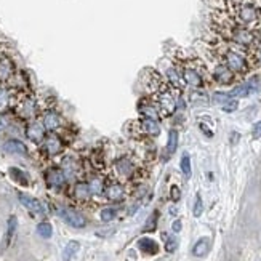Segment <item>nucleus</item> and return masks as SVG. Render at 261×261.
I'll list each match as a JSON object with an SVG mask.
<instances>
[{
  "instance_id": "1",
  "label": "nucleus",
  "mask_w": 261,
  "mask_h": 261,
  "mask_svg": "<svg viewBox=\"0 0 261 261\" xmlns=\"http://www.w3.org/2000/svg\"><path fill=\"white\" fill-rule=\"evenodd\" d=\"M207 56L215 58L217 61L223 63L226 67H229L240 80L247 79L253 74L260 66V55L248 51L245 48L236 47L233 44H228L224 40L215 37L210 34L205 44Z\"/></svg>"
},
{
  "instance_id": "2",
  "label": "nucleus",
  "mask_w": 261,
  "mask_h": 261,
  "mask_svg": "<svg viewBox=\"0 0 261 261\" xmlns=\"http://www.w3.org/2000/svg\"><path fill=\"white\" fill-rule=\"evenodd\" d=\"M210 34L224 40V42L236 45V47L245 48L260 55L261 34L258 31H253V29L237 24L231 18H228L223 11L215 8H212L210 16Z\"/></svg>"
},
{
  "instance_id": "3",
  "label": "nucleus",
  "mask_w": 261,
  "mask_h": 261,
  "mask_svg": "<svg viewBox=\"0 0 261 261\" xmlns=\"http://www.w3.org/2000/svg\"><path fill=\"white\" fill-rule=\"evenodd\" d=\"M173 67L176 69L178 74L181 75L183 82L189 88L196 91H200L207 88L210 82V75H208V69L204 60H200L199 56H196L189 51L178 50L173 55Z\"/></svg>"
},
{
  "instance_id": "4",
  "label": "nucleus",
  "mask_w": 261,
  "mask_h": 261,
  "mask_svg": "<svg viewBox=\"0 0 261 261\" xmlns=\"http://www.w3.org/2000/svg\"><path fill=\"white\" fill-rule=\"evenodd\" d=\"M212 8L219 10L237 24L261 31L260 0H212Z\"/></svg>"
},
{
  "instance_id": "5",
  "label": "nucleus",
  "mask_w": 261,
  "mask_h": 261,
  "mask_svg": "<svg viewBox=\"0 0 261 261\" xmlns=\"http://www.w3.org/2000/svg\"><path fill=\"white\" fill-rule=\"evenodd\" d=\"M208 58V63H205L207 65V69H208V75H210V82L218 85V87H231V85H237L243 82V80H240L237 75L231 71L229 67H226L223 63L217 61L215 58Z\"/></svg>"
},
{
  "instance_id": "6",
  "label": "nucleus",
  "mask_w": 261,
  "mask_h": 261,
  "mask_svg": "<svg viewBox=\"0 0 261 261\" xmlns=\"http://www.w3.org/2000/svg\"><path fill=\"white\" fill-rule=\"evenodd\" d=\"M16 75H18V67L10 55L8 48L0 53V85H10L15 82Z\"/></svg>"
},
{
  "instance_id": "7",
  "label": "nucleus",
  "mask_w": 261,
  "mask_h": 261,
  "mask_svg": "<svg viewBox=\"0 0 261 261\" xmlns=\"http://www.w3.org/2000/svg\"><path fill=\"white\" fill-rule=\"evenodd\" d=\"M133 130H135V135L138 138H155L160 135V125L157 120L148 119V117H141L136 122H133L130 125Z\"/></svg>"
},
{
  "instance_id": "8",
  "label": "nucleus",
  "mask_w": 261,
  "mask_h": 261,
  "mask_svg": "<svg viewBox=\"0 0 261 261\" xmlns=\"http://www.w3.org/2000/svg\"><path fill=\"white\" fill-rule=\"evenodd\" d=\"M42 152L47 155V157H56L60 155L63 151H65V141H63V136L56 131H50L47 133L45 140L42 141Z\"/></svg>"
},
{
  "instance_id": "9",
  "label": "nucleus",
  "mask_w": 261,
  "mask_h": 261,
  "mask_svg": "<svg viewBox=\"0 0 261 261\" xmlns=\"http://www.w3.org/2000/svg\"><path fill=\"white\" fill-rule=\"evenodd\" d=\"M39 120L42 122V125L45 127V130L50 131H58L63 129V117L61 114L56 111L55 108H44L42 112L39 115Z\"/></svg>"
},
{
  "instance_id": "10",
  "label": "nucleus",
  "mask_w": 261,
  "mask_h": 261,
  "mask_svg": "<svg viewBox=\"0 0 261 261\" xmlns=\"http://www.w3.org/2000/svg\"><path fill=\"white\" fill-rule=\"evenodd\" d=\"M58 215H60V218L63 221L67 223L69 226H72L75 229H82L87 224V219L84 215L77 210H74L71 207H60L58 208Z\"/></svg>"
},
{
  "instance_id": "11",
  "label": "nucleus",
  "mask_w": 261,
  "mask_h": 261,
  "mask_svg": "<svg viewBox=\"0 0 261 261\" xmlns=\"http://www.w3.org/2000/svg\"><path fill=\"white\" fill-rule=\"evenodd\" d=\"M45 183H47V186L50 189L60 191L65 188V184L67 183V178L61 167H48L45 170Z\"/></svg>"
},
{
  "instance_id": "12",
  "label": "nucleus",
  "mask_w": 261,
  "mask_h": 261,
  "mask_svg": "<svg viewBox=\"0 0 261 261\" xmlns=\"http://www.w3.org/2000/svg\"><path fill=\"white\" fill-rule=\"evenodd\" d=\"M47 130H45V127L42 125V122L39 119H34V120H29L26 122V127H24V135L29 141L36 143V144H42V141L45 140V136H47Z\"/></svg>"
},
{
  "instance_id": "13",
  "label": "nucleus",
  "mask_w": 261,
  "mask_h": 261,
  "mask_svg": "<svg viewBox=\"0 0 261 261\" xmlns=\"http://www.w3.org/2000/svg\"><path fill=\"white\" fill-rule=\"evenodd\" d=\"M138 111H140L141 117H148V119H152V120H162V112L157 106V103H155L151 96H144L138 103Z\"/></svg>"
},
{
  "instance_id": "14",
  "label": "nucleus",
  "mask_w": 261,
  "mask_h": 261,
  "mask_svg": "<svg viewBox=\"0 0 261 261\" xmlns=\"http://www.w3.org/2000/svg\"><path fill=\"white\" fill-rule=\"evenodd\" d=\"M114 168H115V172H117V175L122 176V178H131L136 172L135 162H133L130 157H127V155L119 157L117 160H115Z\"/></svg>"
},
{
  "instance_id": "15",
  "label": "nucleus",
  "mask_w": 261,
  "mask_h": 261,
  "mask_svg": "<svg viewBox=\"0 0 261 261\" xmlns=\"http://www.w3.org/2000/svg\"><path fill=\"white\" fill-rule=\"evenodd\" d=\"M18 199L21 202V205H24L31 213H34V215H45V207L42 205V202H40L39 199H36V197L24 194V193H20Z\"/></svg>"
},
{
  "instance_id": "16",
  "label": "nucleus",
  "mask_w": 261,
  "mask_h": 261,
  "mask_svg": "<svg viewBox=\"0 0 261 261\" xmlns=\"http://www.w3.org/2000/svg\"><path fill=\"white\" fill-rule=\"evenodd\" d=\"M104 196L111 202H122L125 197V189L120 183H111L104 186Z\"/></svg>"
},
{
  "instance_id": "17",
  "label": "nucleus",
  "mask_w": 261,
  "mask_h": 261,
  "mask_svg": "<svg viewBox=\"0 0 261 261\" xmlns=\"http://www.w3.org/2000/svg\"><path fill=\"white\" fill-rule=\"evenodd\" d=\"M3 151L8 154H18V155H27L29 154V149H27L26 144L21 140H15V138H11V140L3 143Z\"/></svg>"
},
{
  "instance_id": "18",
  "label": "nucleus",
  "mask_w": 261,
  "mask_h": 261,
  "mask_svg": "<svg viewBox=\"0 0 261 261\" xmlns=\"http://www.w3.org/2000/svg\"><path fill=\"white\" fill-rule=\"evenodd\" d=\"M72 196L75 197L77 200L80 202H87L91 197V191L90 186L87 181H79L74 184V191H72Z\"/></svg>"
},
{
  "instance_id": "19",
  "label": "nucleus",
  "mask_w": 261,
  "mask_h": 261,
  "mask_svg": "<svg viewBox=\"0 0 261 261\" xmlns=\"http://www.w3.org/2000/svg\"><path fill=\"white\" fill-rule=\"evenodd\" d=\"M138 248H140L143 253H148V255H155L160 250L159 243L152 239H149V237H143V239L138 240Z\"/></svg>"
},
{
  "instance_id": "20",
  "label": "nucleus",
  "mask_w": 261,
  "mask_h": 261,
  "mask_svg": "<svg viewBox=\"0 0 261 261\" xmlns=\"http://www.w3.org/2000/svg\"><path fill=\"white\" fill-rule=\"evenodd\" d=\"M8 175L10 178L13 179L16 184H20V186H29V176L26 172H22L21 168L18 167H10L8 168Z\"/></svg>"
},
{
  "instance_id": "21",
  "label": "nucleus",
  "mask_w": 261,
  "mask_h": 261,
  "mask_svg": "<svg viewBox=\"0 0 261 261\" xmlns=\"http://www.w3.org/2000/svg\"><path fill=\"white\" fill-rule=\"evenodd\" d=\"M16 229H18V218L15 217V215H11L7 221V234H5V247H8L11 240H13V237L16 234Z\"/></svg>"
},
{
  "instance_id": "22",
  "label": "nucleus",
  "mask_w": 261,
  "mask_h": 261,
  "mask_svg": "<svg viewBox=\"0 0 261 261\" xmlns=\"http://www.w3.org/2000/svg\"><path fill=\"white\" fill-rule=\"evenodd\" d=\"M208 250H210V239H208V237H202V239L197 240L196 245L193 247V255L200 258V257H205Z\"/></svg>"
},
{
  "instance_id": "23",
  "label": "nucleus",
  "mask_w": 261,
  "mask_h": 261,
  "mask_svg": "<svg viewBox=\"0 0 261 261\" xmlns=\"http://www.w3.org/2000/svg\"><path fill=\"white\" fill-rule=\"evenodd\" d=\"M79 250H80V243L77 240L67 242V245L65 247V250H63V260H65V261H71L75 257V255H77Z\"/></svg>"
},
{
  "instance_id": "24",
  "label": "nucleus",
  "mask_w": 261,
  "mask_h": 261,
  "mask_svg": "<svg viewBox=\"0 0 261 261\" xmlns=\"http://www.w3.org/2000/svg\"><path fill=\"white\" fill-rule=\"evenodd\" d=\"M178 148V131L176 130H170L168 133V140H167V155L175 154V151Z\"/></svg>"
},
{
  "instance_id": "25",
  "label": "nucleus",
  "mask_w": 261,
  "mask_h": 261,
  "mask_svg": "<svg viewBox=\"0 0 261 261\" xmlns=\"http://www.w3.org/2000/svg\"><path fill=\"white\" fill-rule=\"evenodd\" d=\"M37 234L42 237V239H50L53 236V226L48 221H42L37 224Z\"/></svg>"
},
{
  "instance_id": "26",
  "label": "nucleus",
  "mask_w": 261,
  "mask_h": 261,
  "mask_svg": "<svg viewBox=\"0 0 261 261\" xmlns=\"http://www.w3.org/2000/svg\"><path fill=\"white\" fill-rule=\"evenodd\" d=\"M88 186L91 191V196H96V194H101L104 193V183L101 178H93L88 181Z\"/></svg>"
},
{
  "instance_id": "27",
  "label": "nucleus",
  "mask_w": 261,
  "mask_h": 261,
  "mask_svg": "<svg viewBox=\"0 0 261 261\" xmlns=\"http://www.w3.org/2000/svg\"><path fill=\"white\" fill-rule=\"evenodd\" d=\"M117 217V210L112 207H108V208H103L101 213H100V218L103 219L104 223H109V221H112V219Z\"/></svg>"
},
{
  "instance_id": "28",
  "label": "nucleus",
  "mask_w": 261,
  "mask_h": 261,
  "mask_svg": "<svg viewBox=\"0 0 261 261\" xmlns=\"http://www.w3.org/2000/svg\"><path fill=\"white\" fill-rule=\"evenodd\" d=\"M181 172L186 178H191V173H193V168H191V157L189 154H183L181 157Z\"/></svg>"
},
{
  "instance_id": "29",
  "label": "nucleus",
  "mask_w": 261,
  "mask_h": 261,
  "mask_svg": "<svg viewBox=\"0 0 261 261\" xmlns=\"http://www.w3.org/2000/svg\"><path fill=\"white\" fill-rule=\"evenodd\" d=\"M221 106H223L224 112H234V111H237V108H239V101H237L236 98H229V100L223 103Z\"/></svg>"
},
{
  "instance_id": "30",
  "label": "nucleus",
  "mask_w": 261,
  "mask_h": 261,
  "mask_svg": "<svg viewBox=\"0 0 261 261\" xmlns=\"http://www.w3.org/2000/svg\"><path fill=\"white\" fill-rule=\"evenodd\" d=\"M165 237V250L168 253H173L176 250V247H178V240L175 239V237H172V236H164Z\"/></svg>"
},
{
  "instance_id": "31",
  "label": "nucleus",
  "mask_w": 261,
  "mask_h": 261,
  "mask_svg": "<svg viewBox=\"0 0 261 261\" xmlns=\"http://www.w3.org/2000/svg\"><path fill=\"white\" fill-rule=\"evenodd\" d=\"M202 212H204V202H202L200 194H197V196H196V202H194V210H193V213H194L196 218H199L200 215H202Z\"/></svg>"
},
{
  "instance_id": "32",
  "label": "nucleus",
  "mask_w": 261,
  "mask_h": 261,
  "mask_svg": "<svg viewBox=\"0 0 261 261\" xmlns=\"http://www.w3.org/2000/svg\"><path fill=\"white\" fill-rule=\"evenodd\" d=\"M157 218H159V212H154L152 215H151V218L148 219L144 231H154L155 226H157Z\"/></svg>"
},
{
  "instance_id": "33",
  "label": "nucleus",
  "mask_w": 261,
  "mask_h": 261,
  "mask_svg": "<svg viewBox=\"0 0 261 261\" xmlns=\"http://www.w3.org/2000/svg\"><path fill=\"white\" fill-rule=\"evenodd\" d=\"M170 199L173 202H178L179 199H181V191H179V188L176 186V184H173V186L170 188Z\"/></svg>"
},
{
  "instance_id": "34",
  "label": "nucleus",
  "mask_w": 261,
  "mask_h": 261,
  "mask_svg": "<svg viewBox=\"0 0 261 261\" xmlns=\"http://www.w3.org/2000/svg\"><path fill=\"white\" fill-rule=\"evenodd\" d=\"M229 98H231V96H229V93H219V91H218V93H215V95H213V101H215V103L223 104V103L228 101Z\"/></svg>"
},
{
  "instance_id": "35",
  "label": "nucleus",
  "mask_w": 261,
  "mask_h": 261,
  "mask_svg": "<svg viewBox=\"0 0 261 261\" xmlns=\"http://www.w3.org/2000/svg\"><path fill=\"white\" fill-rule=\"evenodd\" d=\"M7 129H10V120L7 114H0V131H5Z\"/></svg>"
},
{
  "instance_id": "36",
  "label": "nucleus",
  "mask_w": 261,
  "mask_h": 261,
  "mask_svg": "<svg viewBox=\"0 0 261 261\" xmlns=\"http://www.w3.org/2000/svg\"><path fill=\"white\" fill-rule=\"evenodd\" d=\"M253 138H261V120L253 125Z\"/></svg>"
},
{
  "instance_id": "37",
  "label": "nucleus",
  "mask_w": 261,
  "mask_h": 261,
  "mask_svg": "<svg viewBox=\"0 0 261 261\" xmlns=\"http://www.w3.org/2000/svg\"><path fill=\"white\" fill-rule=\"evenodd\" d=\"M172 229H173V233H179V231H181V219H175L172 224Z\"/></svg>"
}]
</instances>
